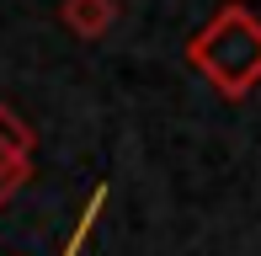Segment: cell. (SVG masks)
I'll use <instances>...</instances> for the list:
<instances>
[{
    "mask_svg": "<svg viewBox=\"0 0 261 256\" xmlns=\"http://www.w3.org/2000/svg\"><path fill=\"white\" fill-rule=\"evenodd\" d=\"M187 64L224 101H245L261 86V16L251 6H240V0H224L203 27L192 32Z\"/></svg>",
    "mask_w": 261,
    "mask_h": 256,
    "instance_id": "1",
    "label": "cell"
},
{
    "mask_svg": "<svg viewBox=\"0 0 261 256\" xmlns=\"http://www.w3.org/2000/svg\"><path fill=\"white\" fill-rule=\"evenodd\" d=\"M59 21H64V32H75V38L96 43L112 32L117 21V0H59Z\"/></svg>",
    "mask_w": 261,
    "mask_h": 256,
    "instance_id": "2",
    "label": "cell"
},
{
    "mask_svg": "<svg viewBox=\"0 0 261 256\" xmlns=\"http://www.w3.org/2000/svg\"><path fill=\"white\" fill-rule=\"evenodd\" d=\"M32 149H38V134L16 118L11 107H0V166H32Z\"/></svg>",
    "mask_w": 261,
    "mask_h": 256,
    "instance_id": "3",
    "label": "cell"
},
{
    "mask_svg": "<svg viewBox=\"0 0 261 256\" xmlns=\"http://www.w3.org/2000/svg\"><path fill=\"white\" fill-rule=\"evenodd\" d=\"M101 203H107V187H96V192H91V203L80 208V224H75V235H69L64 256H80V246H86V235H91V224H96V214H101Z\"/></svg>",
    "mask_w": 261,
    "mask_h": 256,
    "instance_id": "4",
    "label": "cell"
},
{
    "mask_svg": "<svg viewBox=\"0 0 261 256\" xmlns=\"http://www.w3.org/2000/svg\"><path fill=\"white\" fill-rule=\"evenodd\" d=\"M21 182H27V171H21V166H0V203H6V197L21 187Z\"/></svg>",
    "mask_w": 261,
    "mask_h": 256,
    "instance_id": "5",
    "label": "cell"
}]
</instances>
